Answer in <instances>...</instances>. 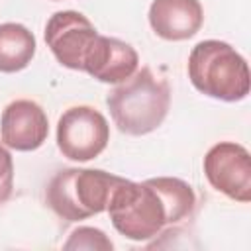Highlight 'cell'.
I'll return each mask as SVG.
<instances>
[{"mask_svg": "<svg viewBox=\"0 0 251 251\" xmlns=\"http://www.w3.org/2000/svg\"><path fill=\"white\" fill-rule=\"evenodd\" d=\"M194 208L196 192L188 182L176 176H155L143 182L124 178L114 188L106 210L120 235L149 241L188 220Z\"/></svg>", "mask_w": 251, "mask_h": 251, "instance_id": "6da1fadb", "label": "cell"}, {"mask_svg": "<svg viewBox=\"0 0 251 251\" xmlns=\"http://www.w3.org/2000/svg\"><path fill=\"white\" fill-rule=\"evenodd\" d=\"M106 104L122 133L147 135L169 114L171 86L149 67H141L106 96Z\"/></svg>", "mask_w": 251, "mask_h": 251, "instance_id": "7a4b0ae2", "label": "cell"}, {"mask_svg": "<svg viewBox=\"0 0 251 251\" xmlns=\"http://www.w3.org/2000/svg\"><path fill=\"white\" fill-rule=\"evenodd\" d=\"M188 78L198 92L222 102L243 100L251 86L247 61L220 39H204L192 47Z\"/></svg>", "mask_w": 251, "mask_h": 251, "instance_id": "3957f363", "label": "cell"}, {"mask_svg": "<svg viewBox=\"0 0 251 251\" xmlns=\"http://www.w3.org/2000/svg\"><path fill=\"white\" fill-rule=\"evenodd\" d=\"M122 180L102 169H63L49 180L45 202L61 220L80 222L104 212Z\"/></svg>", "mask_w": 251, "mask_h": 251, "instance_id": "277c9868", "label": "cell"}, {"mask_svg": "<svg viewBox=\"0 0 251 251\" xmlns=\"http://www.w3.org/2000/svg\"><path fill=\"white\" fill-rule=\"evenodd\" d=\"M110 141L108 120L92 106H73L57 124V147L71 161L96 159Z\"/></svg>", "mask_w": 251, "mask_h": 251, "instance_id": "5b68a950", "label": "cell"}, {"mask_svg": "<svg viewBox=\"0 0 251 251\" xmlns=\"http://www.w3.org/2000/svg\"><path fill=\"white\" fill-rule=\"evenodd\" d=\"M100 33L92 22L75 10L55 12L45 24V43L55 59L73 71H84Z\"/></svg>", "mask_w": 251, "mask_h": 251, "instance_id": "8992f818", "label": "cell"}, {"mask_svg": "<svg viewBox=\"0 0 251 251\" xmlns=\"http://www.w3.org/2000/svg\"><path fill=\"white\" fill-rule=\"evenodd\" d=\"M204 175L212 188L235 202L251 200V157L249 151L233 141H220L204 157Z\"/></svg>", "mask_w": 251, "mask_h": 251, "instance_id": "52a82bcc", "label": "cell"}, {"mask_svg": "<svg viewBox=\"0 0 251 251\" xmlns=\"http://www.w3.org/2000/svg\"><path fill=\"white\" fill-rule=\"evenodd\" d=\"M2 143L16 151H35L49 135V122L43 108L27 98L10 102L0 118Z\"/></svg>", "mask_w": 251, "mask_h": 251, "instance_id": "ba28073f", "label": "cell"}, {"mask_svg": "<svg viewBox=\"0 0 251 251\" xmlns=\"http://www.w3.org/2000/svg\"><path fill=\"white\" fill-rule=\"evenodd\" d=\"M204 10L200 0H153L149 6L151 29L167 41H184L200 31Z\"/></svg>", "mask_w": 251, "mask_h": 251, "instance_id": "9c48e42d", "label": "cell"}, {"mask_svg": "<svg viewBox=\"0 0 251 251\" xmlns=\"http://www.w3.org/2000/svg\"><path fill=\"white\" fill-rule=\"evenodd\" d=\"M137 65L139 55L129 43L116 37L100 35L84 73L100 82L120 84L137 71Z\"/></svg>", "mask_w": 251, "mask_h": 251, "instance_id": "30bf717a", "label": "cell"}, {"mask_svg": "<svg viewBox=\"0 0 251 251\" xmlns=\"http://www.w3.org/2000/svg\"><path fill=\"white\" fill-rule=\"evenodd\" d=\"M35 55V37L22 24H0V73L24 71Z\"/></svg>", "mask_w": 251, "mask_h": 251, "instance_id": "8fae6325", "label": "cell"}, {"mask_svg": "<svg viewBox=\"0 0 251 251\" xmlns=\"http://www.w3.org/2000/svg\"><path fill=\"white\" fill-rule=\"evenodd\" d=\"M114 245L112 241L106 237L104 231L96 229V227H76L69 241L65 243V249H102V251H110Z\"/></svg>", "mask_w": 251, "mask_h": 251, "instance_id": "7c38bea8", "label": "cell"}, {"mask_svg": "<svg viewBox=\"0 0 251 251\" xmlns=\"http://www.w3.org/2000/svg\"><path fill=\"white\" fill-rule=\"evenodd\" d=\"M14 190V161L8 147L0 141V206L8 202Z\"/></svg>", "mask_w": 251, "mask_h": 251, "instance_id": "4fadbf2b", "label": "cell"}]
</instances>
